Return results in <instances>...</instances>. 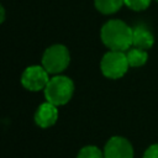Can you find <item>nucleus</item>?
<instances>
[{
  "label": "nucleus",
  "instance_id": "f257e3e1",
  "mask_svg": "<svg viewBox=\"0 0 158 158\" xmlns=\"http://www.w3.org/2000/svg\"><path fill=\"white\" fill-rule=\"evenodd\" d=\"M132 32L127 23L121 20H109L105 22L100 31V37L102 43L110 51L125 52L132 46Z\"/></svg>",
  "mask_w": 158,
  "mask_h": 158
},
{
  "label": "nucleus",
  "instance_id": "f03ea898",
  "mask_svg": "<svg viewBox=\"0 0 158 158\" xmlns=\"http://www.w3.org/2000/svg\"><path fill=\"white\" fill-rule=\"evenodd\" d=\"M74 94V83L65 75H54L44 88V98L56 106L65 105Z\"/></svg>",
  "mask_w": 158,
  "mask_h": 158
},
{
  "label": "nucleus",
  "instance_id": "7ed1b4c3",
  "mask_svg": "<svg viewBox=\"0 0 158 158\" xmlns=\"http://www.w3.org/2000/svg\"><path fill=\"white\" fill-rule=\"evenodd\" d=\"M70 63L69 49L64 44L49 46L42 56V67L49 74H59L67 69Z\"/></svg>",
  "mask_w": 158,
  "mask_h": 158
},
{
  "label": "nucleus",
  "instance_id": "20e7f679",
  "mask_svg": "<svg viewBox=\"0 0 158 158\" xmlns=\"http://www.w3.org/2000/svg\"><path fill=\"white\" fill-rule=\"evenodd\" d=\"M128 67L126 53L120 51H109L102 56L100 62L101 73L109 79H118L123 77Z\"/></svg>",
  "mask_w": 158,
  "mask_h": 158
},
{
  "label": "nucleus",
  "instance_id": "39448f33",
  "mask_svg": "<svg viewBox=\"0 0 158 158\" xmlns=\"http://www.w3.org/2000/svg\"><path fill=\"white\" fill-rule=\"evenodd\" d=\"M49 73L42 65L27 67L21 75V84L28 91L44 90L49 81Z\"/></svg>",
  "mask_w": 158,
  "mask_h": 158
},
{
  "label": "nucleus",
  "instance_id": "423d86ee",
  "mask_svg": "<svg viewBox=\"0 0 158 158\" xmlns=\"http://www.w3.org/2000/svg\"><path fill=\"white\" fill-rule=\"evenodd\" d=\"M104 158H133V147L123 137H111L104 148Z\"/></svg>",
  "mask_w": 158,
  "mask_h": 158
},
{
  "label": "nucleus",
  "instance_id": "0eeeda50",
  "mask_svg": "<svg viewBox=\"0 0 158 158\" xmlns=\"http://www.w3.org/2000/svg\"><path fill=\"white\" fill-rule=\"evenodd\" d=\"M58 106L49 101L41 104L35 112V122L42 128H48L56 123L58 120Z\"/></svg>",
  "mask_w": 158,
  "mask_h": 158
},
{
  "label": "nucleus",
  "instance_id": "6e6552de",
  "mask_svg": "<svg viewBox=\"0 0 158 158\" xmlns=\"http://www.w3.org/2000/svg\"><path fill=\"white\" fill-rule=\"evenodd\" d=\"M154 43V36L152 32L143 25L133 27L132 32V46L141 49H149Z\"/></svg>",
  "mask_w": 158,
  "mask_h": 158
},
{
  "label": "nucleus",
  "instance_id": "1a4fd4ad",
  "mask_svg": "<svg viewBox=\"0 0 158 158\" xmlns=\"http://www.w3.org/2000/svg\"><path fill=\"white\" fill-rule=\"evenodd\" d=\"M126 57L128 60V65L132 68H138L146 64L147 59H148V54L146 49H141L137 47H133L131 49H127L126 52Z\"/></svg>",
  "mask_w": 158,
  "mask_h": 158
},
{
  "label": "nucleus",
  "instance_id": "9d476101",
  "mask_svg": "<svg viewBox=\"0 0 158 158\" xmlns=\"http://www.w3.org/2000/svg\"><path fill=\"white\" fill-rule=\"evenodd\" d=\"M94 4L99 12L104 15H111L122 7L125 0H94Z\"/></svg>",
  "mask_w": 158,
  "mask_h": 158
},
{
  "label": "nucleus",
  "instance_id": "9b49d317",
  "mask_svg": "<svg viewBox=\"0 0 158 158\" xmlns=\"http://www.w3.org/2000/svg\"><path fill=\"white\" fill-rule=\"evenodd\" d=\"M77 158H104V152L96 146H85L79 151Z\"/></svg>",
  "mask_w": 158,
  "mask_h": 158
},
{
  "label": "nucleus",
  "instance_id": "f8f14e48",
  "mask_svg": "<svg viewBox=\"0 0 158 158\" xmlns=\"http://www.w3.org/2000/svg\"><path fill=\"white\" fill-rule=\"evenodd\" d=\"M125 5L133 11H143L151 5V0H125Z\"/></svg>",
  "mask_w": 158,
  "mask_h": 158
},
{
  "label": "nucleus",
  "instance_id": "ddd939ff",
  "mask_svg": "<svg viewBox=\"0 0 158 158\" xmlns=\"http://www.w3.org/2000/svg\"><path fill=\"white\" fill-rule=\"evenodd\" d=\"M143 158H158V143L151 144L143 153Z\"/></svg>",
  "mask_w": 158,
  "mask_h": 158
},
{
  "label": "nucleus",
  "instance_id": "4468645a",
  "mask_svg": "<svg viewBox=\"0 0 158 158\" xmlns=\"http://www.w3.org/2000/svg\"><path fill=\"white\" fill-rule=\"evenodd\" d=\"M0 10H1V19H0V21L4 22V20H5V9H4V6H1Z\"/></svg>",
  "mask_w": 158,
  "mask_h": 158
},
{
  "label": "nucleus",
  "instance_id": "2eb2a0df",
  "mask_svg": "<svg viewBox=\"0 0 158 158\" xmlns=\"http://www.w3.org/2000/svg\"><path fill=\"white\" fill-rule=\"evenodd\" d=\"M156 1H158V0H156Z\"/></svg>",
  "mask_w": 158,
  "mask_h": 158
}]
</instances>
